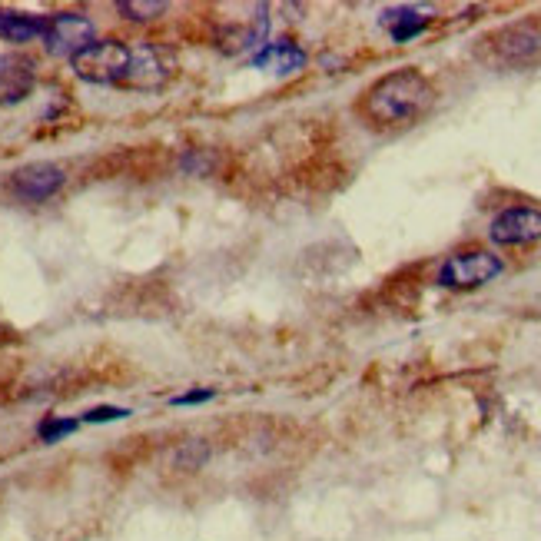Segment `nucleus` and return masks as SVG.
I'll list each match as a JSON object with an SVG mask.
<instances>
[{
    "label": "nucleus",
    "instance_id": "9",
    "mask_svg": "<svg viewBox=\"0 0 541 541\" xmlns=\"http://www.w3.org/2000/svg\"><path fill=\"white\" fill-rule=\"evenodd\" d=\"M34 83H37L34 60L24 57V54L0 57V107L27 100L30 90H34Z\"/></svg>",
    "mask_w": 541,
    "mask_h": 541
},
{
    "label": "nucleus",
    "instance_id": "13",
    "mask_svg": "<svg viewBox=\"0 0 541 541\" xmlns=\"http://www.w3.org/2000/svg\"><path fill=\"white\" fill-rule=\"evenodd\" d=\"M117 10L130 20H156L166 10V4H160V0H123Z\"/></svg>",
    "mask_w": 541,
    "mask_h": 541
},
{
    "label": "nucleus",
    "instance_id": "3",
    "mask_svg": "<svg viewBox=\"0 0 541 541\" xmlns=\"http://www.w3.org/2000/svg\"><path fill=\"white\" fill-rule=\"evenodd\" d=\"M505 273L502 256H495L492 249H459L442 263L439 269V286L445 289H478L492 283Z\"/></svg>",
    "mask_w": 541,
    "mask_h": 541
},
{
    "label": "nucleus",
    "instance_id": "11",
    "mask_svg": "<svg viewBox=\"0 0 541 541\" xmlns=\"http://www.w3.org/2000/svg\"><path fill=\"white\" fill-rule=\"evenodd\" d=\"M47 34V17L20 14V10H0V37L10 44H27Z\"/></svg>",
    "mask_w": 541,
    "mask_h": 541
},
{
    "label": "nucleus",
    "instance_id": "15",
    "mask_svg": "<svg viewBox=\"0 0 541 541\" xmlns=\"http://www.w3.org/2000/svg\"><path fill=\"white\" fill-rule=\"evenodd\" d=\"M127 409H113V405H103V409H90L83 419L87 422H113V419H127Z\"/></svg>",
    "mask_w": 541,
    "mask_h": 541
},
{
    "label": "nucleus",
    "instance_id": "10",
    "mask_svg": "<svg viewBox=\"0 0 541 541\" xmlns=\"http://www.w3.org/2000/svg\"><path fill=\"white\" fill-rule=\"evenodd\" d=\"M253 67L269 70V74H279V77H289L306 67V54L293 44V40H276V44H263L256 50Z\"/></svg>",
    "mask_w": 541,
    "mask_h": 541
},
{
    "label": "nucleus",
    "instance_id": "16",
    "mask_svg": "<svg viewBox=\"0 0 541 541\" xmlns=\"http://www.w3.org/2000/svg\"><path fill=\"white\" fill-rule=\"evenodd\" d=\"M210 399H213V389H196V392L176 395L173 405H196V402H210Z\"/></svg>",
    "mask_w": 541,
    "mask_h": 541
},
{
    "label": "nucleus",
    "instance_id": "7",
    "mask_svg": "<svg viewBox=\"0 0 541 541\" xmlns=\"http://www.w3.org/2000/svg\"><path fill=\"white\" fill-rule=\"evenodd\" d=\"M64 180L67 176L57 163H27L10 173L7 190H10V196H17L20 203H44L50 196L60 193Z\"/></svg>",
    "mask_w": 541,
    "mask_h": 541
},
{
    "label": "nucleus",
    "instance_id": "1",
    "mask_svg": "<svg viewBox=\"0 0 541 541\" xmlns=\"http://www.w3.org/2000/svg\"><path fill=\"white\" fill-rule=\"evenodd\" d=\"M435 87L432 80L415 67L392 70V74L379 77L372 87L362 93L359 113L376 130H402L419 123L425 113L435 107Z\"/></svg>",
    "mask_w": 541,
    "mask_h": 541
},
{
    "label": "nucleus",
    "instance_id": "4",
    "mask_svg": "<svg viewBox=\"0 0 541 541\" xmlns=\"http://www.w3.org/2000/svg\"><path fill=\"white\" fill-rule=\"evenodd\" d=\"M74 74L87 83H123L127 77V67H130V44L123 40H97L90 44L83 54H77L70 60Z\"/></svg>",
    "mask_w": 541,
    "mask_h": 541
},
{
    "label": "nucleus",
    "instance_id": "2",
    "mask_svg": "<svg viewBox=\"0 0 541 541\" xmlns=\"http://www.w3.org/2000/svg\"><path fill=\"white\" fill-rule=\"evenodd\" d=\"M482 54L495 67H535L541 64V30L535 24H512L482 40Z\"/></svg>",
    "mask_w": 541,
    "mask_h": 541
},
{
    "label": "nucleus",
    "instance_id": "12",
    "mask_svg": "<svg viewBox=\"0 0 541 541\" xmlns=\"http://www.w3.org/2000/svg\"><path fill=\"white\" fill-rule=\"evenodd\" d=\"M382 24L389 27L395 44H405V40L419 37L422 30L429 27V14H419V10H412V7H399V10H386Z\"/></svg>",
    "mask_w": 541,
    "mask_h": 541
},
{
    "label": "nucleus",
    "instance_id": "8",
    "mask_svg": "<svg viewBox=\"0 0 541 541\" xmlns=\"http://www.w3.org/2000/svg\"><path fill=\"white\" fill-rule=\"evenodd\" d=\"M488 236L498 246H532L541 239V210L538 206H508L492 220Z\"/></svg>",
    "mask_w": 541,
    "mask_h": 541
},
{
    "label": "nucleus",
    "instance_id": "5",
    "mask_svg": "<svg viewBox=\"0 0 541 541\" xmlns=\"http://www.w3.org/2000/svg\"><path fill=\"white\" fill-rule=\"evenodd\" d=\"M176 57L173 50H166L160 44H133L130 47V67L120 87L130 90H156L173 77Z\"/></svg>",
    "mask_w": 541,
    "mask_h": 541
},
{
    "label": "nucleus",
    "instance_id": "6",
    "mask_svg": "<svg viewBox=\"0 0 541 541\" xmlns=\"http://www.w3.org/2000/svg\"><path fill=\"white\" fill-rule=\"evenodd\" d=\"M44 44H47L50 57L74 60L90 44H97V27H93V20L83 14H54V17H47Z\"/></svg>",
    "mask_w": 541,
    "mask_h": 541
},
{
    "label": "nucleus",
    "instance_id": "14",
    "mask_svg": "<svg viewBox=\"0 0 541 541\" xmlns=\"http://www.w3.org/2000/svg\"><path fill=\"white\" fill-rule=\"evenodd\" d=\"M77 429V422L74 419H47L44 425L37 429V435L44 442H57V439H64V435H70Z\"/></svg>",
    "mask_w": 541,
    "mask_h": 541
}]
</instances>
